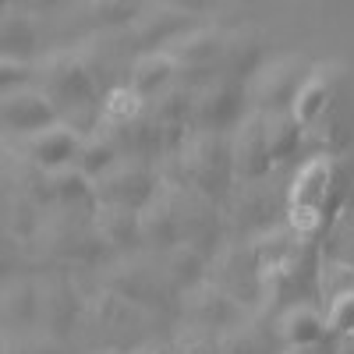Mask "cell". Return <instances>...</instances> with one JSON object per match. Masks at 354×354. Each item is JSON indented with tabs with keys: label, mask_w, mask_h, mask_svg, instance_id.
Here are the masks:
<instances>
[{
	"label": "cell",
	"mask_w": 354,
	"mask_h": 354,
	"mask_svg": "<svg viewBox=\"0 0 354 354\" xmlns=\"http://www.w3.org/2000/svg\"><path fill=\"white\" fill-rule=\"evenodd\" d=\"M36 88L53 100V106L61 110V121L75 124L82 135H93L103 121V93L93 78V71L85 68L78 50H50L36 61Z\"/></svg>",
	"instance_id": "obj_1"
},
{
	"label": "cell",
	"mask_w": 354,
	"mask_h": 354,
	"mask_svg": "<svg viewBox=\"0 0 354 354\" xmlns=\"http://www.w3.org/2000/svg\"><path fill=\"white\" fill-rule=\"evenodd\" d=\"M160 181L170 185H188L209 198H223L234 188V149H230V131H205L192 128L177 153L163 156L160 163Z\"/></svg>",
	"instance_id": "obj_2"
},
{
	"label": "cell",
	"mask_w": 354,
	"mask_h": 354,
	"mask_svg": "<svg viewBox=\"0 0 354 354\" xmlns=\"http://www.w3.org/2000/svg\"><path fill=\"white\" fill-rule=\"evenodd\" d=\"M100 287L121 294L131 305L145 308L149 315H167L174 308H181V290H177L156 252H135V255H113L100 266Z\"/></svg>",
	"instance_id": "obj_3"
},
{
	"label": "cell",
	"mask_w": 354,
	"mask_h": 354,
	"mask_svg": "<svg viewBox=\"0 0 354 354\" xmlns=\"http://www.w3.org/2000/svg\"><path fill=\"white\" fill-rule=\"evenodd\" d=\"M36 248L46 255L50 266H61V270H100L110 259L93 227V213L68 209V205L46 209L43 227L36 234Z\"/></svg>",
	"instance_id": "obj_4"
},
{
	"label": "cell",
	"mask_w": 354,
	"mask_h": 354,
	"mask_svg": "<svg viewBox=\"0 0 354 354\" xmlns=\"http://www.w3.org/2000/svg\"><path fill=\"white\" fill-rule=\"evenodd\" d=\"M248 110H252L248 82L234 78V75L216 71L213 78H205L195 88V128H205V131H234V128L245 121Z\"/></svg>",
	"instance_id": "obj_5"
},
{
	"label": "cell",
	"mask_w": 354,
	"mask_h": 354,
	"mask_svg": "<svg viewBox=\"0 0 354 354\" xmlns=\"http://www.w3.org/2000/svg\"><path fill=\"white\" fill-rule=\"evenodd\" d=\"M85 298L88 294H82L71 270L53 266L50 273L39 277V330L57 340H68L71 330H78L85 319Z\"/></svg>",
	"instance_id": "obj_6"
},
{
	"label": "cell",
	"mask_w": 354,
	"mask_h": 354,
	"mask_svg": "<svg viewBox=\"0 0 354 354\" xmlns=\"http://www.w3.org/2000/svg\"><path fill=\"white\" fill-rule=\"evenodd\" d=\"M308 61L294 53H283V57H273L266 61L252 78H248V100H252V110H262V113H280V110H294V100L301 93V82L308 75Z\"/></svg>",
	"instance_id": "obj_7"
},
{
	"label": "cell",
	"mask_w": 354,
	"mask_h": 354,
	"mask_svg": "<svg viewBox=\"0 0 354 354\" xmlns=\"http://www.w3.org/2000/svg\"><path fill=\"white\" fill-rule=\"evenodd\" d=\"M209 280L220 283L227 294H234L245 308H259L262 298V266L248 245V238H230L213 252Z\"/></svg>",
	"instance_id": "obj_8"
},
{
	"label": "cell",
	"mask_w": 354,
	"mask_h": 354,
	"mask_svg": "<svg viewBox=\"0 0 354 354\" xmlns=\"http://www.w3.org/2000/svg\"><path fill=\"white\" fill-rule=\"evenodd\" d=\"M160 167L149 160L121 156L103 177H96V205H128V209H145L149 198L160 192Z\"/></svg>",
	"instance_id": "obj_9"
},
{
	"label": "cell",
	"mask_w": 354,
	"mask_h": 354,
	"mask_svg": "<svg viewBox=\"0 0 354 354\" xmlns=\"http://www.w3.org/2000/svg\"><path fill=\"white\" fill-rule=\"evenodd\" d=\"M153 319L156 315H149L145 308L131 305L128 298H121V294H113L106 287H96L85 298V319L82 322H85V326H93L96 333H103L113 351H121L117 344L128 340V337H135L142 344L145 337H138V330L145 326V322H153Z\"/></svg>",
	"instance_id": "obj_10"
},
{
	"label": "cell",
	"mask_w": 354,
	"mask_h": 354,
	"mask_svg": "<svg viewBox=\"0 0 354 354\" xmlns=\"http://www.w3.org/2000/svg\"><path fill=\"white\" fill-rule=\"evenodd\" d=\"M344 100H347V71H344V64L319 61V64L308 68V75L301 82V93H298V100H294V113H298V121L305 128H312L315 121H322V117H330L337 110H347Z\"/></svg>",
	"instance_id": "obj_11"
},
{
	"label": "cell",
	"mask_w": 354,
	"mask_h": 354,
	"mask_svg": "<svg viewBox=\"0 0 354 354\" xmlns=\"http://www.w3.org/2000/svg\"><path fill=\"white\" fill-rule=\"evenodd\" d=\"M230 149H234V185L238 181H266L273 163L270 149V131H266V113L248 110L245 121L230 131Z\"/></svg>",
	"instance_id": "obj_12"
},
{
	"label": "cell",
	"mask_w": 354,
	"mask_h": 354,
	"mask_svg": "<svg viewBox=\"0 0 354 354\" xmlns=\"http://www.w3.org/2000/svg\"><path fill=\"white\" fill-rule=\"evenodd\" d=\"M177 312H181V322L209 326V330H216V333L238 326V322L248 315V308L234 298V294H227L220 283H213L209 277L181 294V308H177Z\"/></svg>",
	"instance_id": "obj_13"
},
{
	"label": "cell",
	"mask_w": 354,
	"mask_h": 354,
	"mask_svg": "<svg viewBox=\"0 0 354 354\" xmlns=\"http://www.w3.org/2000/svg\"><path fill=\"white\" fill-rule=\"evenodd\" d=\"M195 25H202V18H195L188 11H177L170 4H160V0H149L138 11V18L128 25V36H131L138 53H149V50H167L185 32H192Z\"/></svg>",
	"instance_id": "obj_14"
},
{
	"label": "cell",
	"mask_w": 354,
	"mask_h": 354,
	"mask_svg": "<svg viewBox=\"0 0 354 354\" xmlns=\"http://www.w3.org/2000/svg\"><path fill=\"white\" fill-rule=\"evenodd\" d=\"M0 121H4V131L15 138H32L46 128H53L61 121V110L53 106V100L36 85L25 88H11L4 93V103H0Z\"/></svg>",
	"instance_id": "obj_15"
},
{
	"label": "cell",
	"mask_w": 354,
	"mask_h": 354,
	"mask_svg": "<svg viewBox=\"0 0 354 354\" xmlns=\"http://www.w3.org/2000/svg\"><path fill=\"white\" fill-rule=\"evenodd\" d=\"M273 330H277L280 347H326L330 351L337 340L330 330V319L308 301H294L280 315H273Z\"/></svg>",
	"instance_id": "obj_16"
},
{
	"label": "cell",
	"mask_w": 354,
	"mask_h": 354,
	"mask_svg": "<svg viewBox=\"0 0 354 354\" xmlns=\"http://www.w3.org/2000/svg\"><path fill=\"white\" fill-rule=\"evenodd\" d=\"M230 192H234V205L223 216L227 230H241L245 238H255V234L277 227L273 223L277 202H273V192L266 181H238Z\"/></svg>",
	"instance_id": "obj_17"
},
{
	"label": "cell",
	"mask_w": 354,
	"mask_h": 354,
	"mask_svg": "<svg viewBox=\"0 0 354 354\" xmlns=\"http://www.w3.org/2000/svg\"><path fill=\"white\" fill-rule=\"evenodd\" d=\"M93 227L100 234V241L106 245L110 259L113 255H135L145 252L142 238V209H128V205H110L100 202L93 209Z\"/></svg>",
	"instance_id": "obj_18"
},
{
	"label": "cell",
	"mask_w": 354,
	"mask_h": 354,
	"mask_svg": "<svg viewBox=\"0 0 354 354\" xmlns=\"http://www.w3.org/2000/svg\"><path fill=\"white\" fill-rule=\"evenodd\" d=\"M82 142H85V135L75 124L57 121L53 128H46V131H39L32 138H21L18 153L28 156V160H36V163H43L46 170H61V167H71L78 160Z\"/></svg>",
	"instance_id": "obj_19"
},
{
	"label": "cell",
	"mask_w": 354,
	"mask_h": 354,
	"mask_svg": "<svg viewBox=\"0 0 354 354\" xmlns=\"http://www.w3.org/2000/svg\"><path fill=\"white\" fill-rule=\"evenodd\" d=\"M142 238H145V252H156V255L181 241V216H177L174 188L167 181L142 209Z\"/></svg>",
	"instance_id": "obj_20"
},
{
	"label": "cell",
	"mask_w": 354,
	"mask_h": 354,
	"mask_svg": "<svg viewBox=\"0 0 354 354\" xmlns=\"http://www.w3.org/2000/svg\"><path fill=\"white\" fill-rule=\"evenodd\" d=\"M4 333H32L39 330V277H8L4 301H0Z\"/></svg>",
	"instance_id": "obj_21"
},
{
	"label": "cell",
	"mask_w": 354,
	"mask_h": 354,
	"mask_svg": "<svg viewBox=\"0 0 354 354\" xmlns=\"http://www.w3.org/2000/svg\"><path fill=\"white\" fill-rule=\"evenodd\" d=\"M145 0H75V28L82 36H100V32H117L128 28Z\"/></svg>",
	"instance_id": "obj_22"
},
{
	"label": "cell",
	"mask_w": 354,
	"mask_h": 354,
	"mask_svg": "<svg viewBox=\"0 0 354 354\" xmlns=\"http://www.w3.org/2000/svg\"><path fill=\"white\" fill-rule=\"evenodd\" d=\"M0 53L15 57V61H39V18L21 4H4L0 15Z\"/></svg>",
	"instance_id": "obj_23"
},
{
	"label": "cell",
	"mask_w": 354,
	"mask_h": 354,
	"mask_svg": "<svg viewBox=\"0 0 354 354\" xmlns=\"http://www.w3.org/2000/svg\"><path fill=\"white\" fill-rule=\"evenodd\" d=\"M262 64H266V36L259 32V28H255V25L227 28L220 71H223V75H234V78H241V82H248Z\"/></svg>",
	"instance_id": "obj_24"
},
{
	"label": "cell",
	"mask_w": 354,
	"mask_h": 354,
	"mask_svg": "<svg viewBox=\"0 0 354 354\" xmlns=\"http://www.w3.org/2000/svg\"><path fill=\"white\" fill-rule=\"evenodd\" d=\"M177 82V61L167 50H149V53H135L131 57V68H128V85L135 93L149 103L160 93Z\"/></svg>",
	"instance_id": "obj_25"
},
{
	"label": "cell",
	"mask_w": 354,
	"mask_h": 354,
	"mask_svg": "<svg viewBox=\"0 0 354 354\" xmlns=\"http://www.w3.org/2000/svg\"><path fill=\"white\" fill-rule=\"evenodd\" d=\"M167 280L177 287V290H188L195 283H202L205 277H209V262H213V252H205L202 245H192V241H177L174 248L160 252L156 255Z\"/></svg>",
	"instance_id": "obj_26"
},
{
	"label": "cell",
	"mask_w": 354,
	"mask_h": 354,
	"mask_svg": "<svg viewBox=\"0 0 354 354\" xmlns=\"http://www.w3.org/2000/svg\"><path fill=\"white\" fill-rule=\"evenodd\" d=\"M8 192L18 198H28L39 209H53L57 195H53V170H46L43 163L28 160V156H15V167L8 160Z\"/></svg>",
	"instance_id": "obj_27"
},
{
	"label": "cell",
	"mask_w": 354,
	"mask_h": 354,
	"mask_svg": "<svg viewBox=\"0 0 354 354\" xmlns=\"http://www.w3.org/2000/svg\"><path fill=\"white\" fill-rule=\"evenodd\" d=\"M270 326H273V319L266 322L259 312L245 315L238 326L220 333V354H277V351H270V340H277V330H270Z\"/></svg>",
	"instance_id": "obj_28"
},
{
	"label": "cell",
	"mask_w": 354,
	"mask_h": 354,
	"mask_svg": "<svg viewBox=\"0 0 354 354\" xmlns=\"http://www.w3.org/2000/svg\"><path fill=\"white\" fill-rule=\"evenodd\" d=\"M266 131H270V149H273V163H287L298 153H305V124L298 121L294 110H280V113H266Z\"/></svg>",
	"instance_id": "obj_29"
},
{
	"label": "cell",
	"mask_w": 354,
	"mask_h": 354,
	"mask_svg": "<svg viewBox=\"0 0 354 354\" xmlns=\"http://www.w3.org/2000/svg\"><path fill=\"white\" fill-rule=\"evenodd\" d=\"M117 160H121L117 145H113L103 131H93V135H85V142H82V149H78V160H75V163L96 181V177H103Z\"/></svg>",
	"instance_id": "obj_30"
},
{
	"label": "cell",
	"mask_w": 354,
	"mask_h": 354,
	"mask_svg": "<svg viewBox=\"0 0 354 354\" xmlns=\"http://www.w3.org/2000/svg\"><path fill=\"white\" fill-rule=\"evenodd\" d=\"M4 354H71V351L68 340L32 330V333H4Z\"/></svg>",
	"instance_id": "obj_31"
},
{
	"label": "cell",
	"mask_w": 354,
	"mask_h": 354,
	"mask_svg": "<svg viewBox=\"0 0 354 354\" xmlns=\"http://www.w3.org/2000/svg\"><path fill=\"white\" fill-rule=\"evenodd\" d=\"M177 354H220V333L209 326H195V322H181L174 333Z\"/></svg>",
	"instance_id": "obj_32"
},
{
	"label": "cell",
	"mask_w": 354,
	"mask_h": 354,
	"mask_svg": "<svg viewBox=\"0 0 354 354\" xmlns=\"http://www.w3.org/2000/svg\"><path fill=\"white\" fill-rule=\"evenodd\" d=\"M326 319H330L333 337H351L354 333V287H347V290L337 294V298H330Z\"/></svg>",
	"instance_id": "obj_33"
},
{
	"label": "cell",
	"mask_w": 354,
	"mask_h": 354,
	"mask_svg": "<svg viewBox=\"0 0 354 354\" xmlns=\"http://www.w3.org/2000/svg\"><path fill=\"white\" fill-rule=\"evenodd\" d=\"M36 82V64L32 61H15V57H0V85L4 93L11 88H25Z\"/></svg>",
	"instance_id": "obj_34"
},
{
	"label": "cell",
	"mask_w": 354,
	"mask_h": 354,
	"mask_svg": "<svg viewBox=\"0 0 354 354\" xmlns=\"http://www.w3.org/2000/svg\"><path fill=\"white\" fill-rule=\"evenodd\" d=\"M124 354H177L174 340H142L135 347H128Z\"/></svg>",
	"instance_id": "obj_35"
},
{
	"label": "cell",
	"mask_w": 354,
	"mask_h": 354,
	"mask_svg": "<svg viewBox=\"0 0 354 354\" xmlns=\"http://www.w3.org/2000/svg\"><path fill=\"white\" fill-rule=\"evenodd\" d=\"M160 4H170V8H177V11H188V15L202 18L205 11L216 4V0H160Z\"/></svg>",
	"instance_id": "obj_36"
},
{
	"label": "cell",
	"mask_w": 354,
	"mask_h": 354,
	"mask_svg": "<svg viewBox=\"0 0 354 354\" xmlns=\"http://www.w3.org/2000/svg\"><path fill=\"white\" fill-rule=\"evenodd\" d=\"M4 4H21V8H28V11H53V8H61V4H68V0H4Z\"/></svg>",
	"instance_id": "obj_37"
},
{
	"label": "cell",
	"mask_w": 354,
	"mask_h": 354,
	"mask_svg": "<svg viewBox=\"0 0 354 354\" xmlns=\"http://www.w3.org/2000/svg\"><path fill=\"white\" fill-rule=\"evenodd\" d=\"M330 354H354V333L351 337H337L333 347H330Z\"/></svg>",
	"instance_id": "obj_38"
},
{
	"label": "cell",
	"mask_w": 354,
	"mask_h": 354,
	"mask_svg": "<svg viewBox=\"0 0 354 354\" xmlns=\"http://www.w3.org/2000/svg\"><path fill=\"white\" fill-rule=\"evenodd\" d=\"M277 354H330L326 347H280Z\"/></svg>",
	"instance_id": "obj_39"
},
{
	"label": "cell",
	"mask_w": 354,
	"mask_h": 354,
	"mask_svg": "<svg viewBox=\"0 0 354 354\" xmlns=\"http://www.w3.org/2000/svg\"><path fill=\"white\" fill-rule=\"evenodd\" d=\"M96 354H124V351H113V347H103V351H96Z\"/></svg>",
	"instance_id": "obj_40"
}]
</instances>
